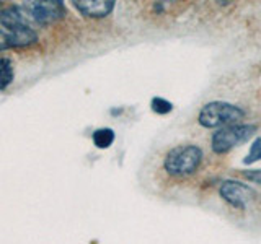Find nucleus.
I'll return each mask as SVG.
<instances>
[{
    "mask_svg": "<svg viewBox=\"0 0 261 244\" xmlns=\"http://www.w3.org/2000/svg\"><path fill=\"white\" fill-rule=\"evenodd\" d=\"M258 160H261V138H256V140L253 142L250 153L247 155V158L243 160V163L245 165H251V163H255Z\"/></svg>",
    "mask_w": 261,
    "mask_h": 244,
    "instance_id": "11",
    "label": "nucleus"
},
{
    "mask_svg": "<svg viewBox=\"0 0 261 244\" xmlns=\"http://www.w3.org/2000/svg\"><path fill=\"white\" fill-rule=\"evenodd\" d=\"M243 177L248 179L251 182L261 184V169H250V171H243Z\"/></svg>",
    "mask_w": 261,
    "mask_h": 244,
    "instance_id": "12",
    "label": "nucleus"
},
{
    "mask_svg": "<svg viewBox=\"0 0 261 244\" xmlns=\"http://www.w3.org/2000/svg\"><path fill=\"white\" fill-rule=\"evenodd\" d=\"M0 24L7 29L10 47H27L38 41V33L30 26L21 8L10 5L0 10Z\"/></svg>",
    "mask_w": 261,
    "mask_h": 244,
    "instance_id": "1",
    "label": "nucleus"
},
{
    "mask_svg": "<svg viewBox=\"0 0 261 244\" xmlns=\"http://www.w3.org/2000/svg\"><path fill=\"white\" fill-rule=\"evenodd\" d=\"M220 197L227 203H230L232 207L243 210L248 205L251 199H255V191L250 186L239 182V181H225L220 186Z\"/></svg>",
    "mask_w": 261,
    "mask_h": 244,
    "instance_id": "6",
    "label": "nucleus"
},
{
    "mask_svg": "<svg viewBox=\"0 0 261 244\" xmlns=\"http://www.w3.org/2000/svg\"><path fill=\"white\" fill-rule=\"evenodd\" d=\"M114 132L111 129H108V127H105V129H98V130H95L93 132V143L98 146V148H108V146H111L113 145V142H114Z\"/></svg>",
    "mask_w": 261,
    "mask_h": 244,
    "instance_id": "8",
    "label": "nucleus"
},
{
    "mask_svg": "<svg viewBox=\"0 0 261 244\" xmlns=\"http://www.w3.org/2000/svg\"><path fill=\"white\" fill-rule=\"evenodd\" d=\"M23 8L31 15V18L39 24L54 23L57 20H61L65 15L64 4L54 2V0H47V2H28V4H23Z\"/></svg>",
    "mask_w": 261,
    "mask_h": 244,
    "instance_id": "5",
    "label": "nucleus"
},
{
    "mask_svg": "<svg viewBox=\"0 0 261 244\" xmlns=\"http://www.w3.org/2000/svg\"><path fill=\"white\" fill-rule=\"evenodd\" d=\"M72 5L88 18H105L114 8V2H111V0H98V2H93V0H85V2L73 0Z\"/></svg>",
    "mask_w": 261,
    "mask_h": 244,
    "instance_id": "7",
    "label": "nucleus"
},
{
    "mask_svg": "<svg viewBox=\"0 0 261 244\" xmlns=\"http://www.w3.org/2000/svg\"><path fill=\"white\" fill-rule=\"evenodd\" d=\"M8 47H10V39H8V35L0 29V51H4V49H8Z\"/></svg>",
    "mask_w": 261,
    "mask_h": 244,
    "instance_id": "13",
    "label": "nucleus"
},
{
    "mask_svg": "<svg viewBox=\"0 0 261 244\" xmlns=\"http://www.w3.org/2000/svg\"><path fill=\"white\" fill-rule=\"evenodd\" d=\"M256 132V127L251 124H233L219 129L212 135V150L216 153H227L235 145L247 142Z\"/></svg>",
    "mask_w": 261,
    "mask_h": 244,
    "instance_id": "4",
    "label": "nucleus"
},
{
    "mask_svg": "<svg viewBox=\"0 0 261 244\" xmlns=\"http://www.w3.org/2000/svg\"><path fill=\"white\" fill-rule=\"evenodd\" d=\"M202 160V150L196 145H179L171 148L165 161H163V168L170 176H190L196 169L199 168Z\"/></svg>",
    "mask_w": 261,
    "mask_h": 244,
    "instance_id": "2",
    "label": "nucleus"
},
{
    "mask_svg": "<svg viewBox=\"0 0 261 244\" xmlns=\"http://www.w3.org/2000/svg\"><path fill=\"white\" fill-rule=\"evenodd\" d=\"M13 81V65L12 62L2 57L0 59V89H5Z\"/></svg>",
    "mask_w": 261,
    "mask_h": 244,
    "instance_id": "9",
    "label": "nucleus"
},
{
    "mask_svg": "<svg viewBox=\"0 0 261 244\" xmlns=\"http://www.w3.org/2000/svg\"><path fill=\"white\" fill-rule=\"evenodd\" d=\"M245 111L239 106H233L230 103L214 101L206 104L199 112V124L207 129L216 127H227L233 126L237 120L243 119Z\"/></svg>",
    "mask_w": 261,
    "mask_h": 244,
    "instance_id": "3",
    "label": "nucleus"
},
{
    "mask_svg": "<svg viewBox=\"0 0 261 244\" xmlns=\"http://www.w3.org/2000/svg\"><path fill=\"white\" fill-rule=\"evenodd\" d=\"M150 106H152V111L157 114H168L171 109H173V104L167 100H163V98H159V96L153 98Z\"/></svg>",
    "mask_w": 261,
    "mask_h": 244,
    "instance_id": "10",
    "label": "nucleus"
}]
</instances>
